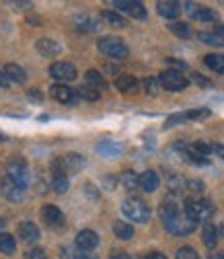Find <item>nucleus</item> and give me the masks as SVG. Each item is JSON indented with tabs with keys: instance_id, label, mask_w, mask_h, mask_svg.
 <instances>
[{
	"instance_id": "f257e3e1",
	"label": "nucleus",
	"mask_w": 224,
	"mask_h": 259,
	"mask_svg": "<svg viewBox=\"0 0 224 259\" xmlns=\"http://www.w3.org/2000/svg\"><path fill=\"white\" fill-rule=\"evenodd\" d=\"M121 212L127 218H130L132 222H138V224L150 220V208H148V204L144 200H140V198H134V196L132 198H125L121 202Z\"/></svg>"
},
{
	"instance_id": "f03ea898",
	"label": "nucleus",
	"mask_w": 224,
	"mask_h": 259,
	"mask_svg": "<svg viewBox=\"0 0 224 259\" xmlns=\"http://www.w3.org/2000/svg\"><path fill=\"white\" fill-rule=\"evenodd\" d=\"M183 214L187 218H191L194 222H202V220H208L212 218L214 214V204L210 200H194V198H187L185 200V210Z\"/></svg>"
},
{
	"instance_id": "7ed1b4c3",
	"label": "nucleus",
	"mask_w": 224,
	"mask_h": 259,
	"mask_svg": "<svg viewBox=\"0 0 224 259\" xmlns=\"http://www.w3.org/2000/svg\"><path fill=\"white\" fill-rule=\"evenodd\" d=\"M97 48L101 54L109 56V58H115V60H123L127 58V46L119 39V37H113V35H105L97 41Z\"/></svg>"
},
{
	"instance_id": "20e7f679",
	"label": "nucleus",
	"mask_w": 224,
	"mask_h": 259,
	"mask_svg": "<svg viewBox=\"0 0 224 259\" xmlns=\"http://www.w3.org/2000/svg\"><path fill=\"white\" fill-rule=\"evenodd\" d=\"M0 191H3V196H5L9 202H13V204L23 202V200H25V196H27V187H25V185H21L19 181L11 179L9 175H5V177H3V181H0Z\"/></svg>"
},
{
	"instance_id": "39448f33",
	"label": "nucleus",
	"mask_w": 224,
	"mask_h": 259,
	"mask_svg": "<svg viewBox=\"0 0 224 259\" xmlns=\"http://www.w3.org/2000/svg\"><path fill=\"white\" fill-rule=\"evenodd\" d=\"M5 169H7V175H9L11 179H15V181H19L21 185L27 187V183H29V167H27V163H25V158H21V156L9 158Z\"/></svg>"
},
{
	"instance_id": "423d86ee",
	"label": "nucleus",
	"mask_w": 224,
	"mask_h": 259,
	"mask_svg": "<svg viewBox=\"0 0 224 259\" xmlns=\"http://www.w3.org/2000/svg\"><path fill=\"white\" fill-rule=\"evenodd\" d=\"M54 160H56L58 167H60L64 173H66V175H74V173L82 171V169H84V165H86L84 156H82V154H78V152H68V154H64V156L54 158Z\"/></svg>"
},
{
	"instance_id": "0eeeda50",
	"label": "nucleus",
	"mask_w": 224,
	"mask_h": 259,
	"mask_svg": "<svg viewBox=\"0 0 224 259\" xmlns=\"http://www.w3.org/2000/svg\"><path fill=\"white\" fill-rule=\"evenodd\" d=\"M158 82H161V87H165L167 91H183L189 84V80L183 76V72L173 70V68L163 70L161 74H158Z\"/></svg>"
},
{
	"instance_id": "6e6552de",
	"label": "nucleus",
	"mask_w": 224,
	"mask_h": 259,
	"mask_svg": "<svg viewBox=\"0 0 224 259\" xmlns=\"http://www.w3.org/2000/svg\"><path fill=\"white\" fill-rule=\"evenodd\" d=\"M196 224H198V222H194L191 218H187L185 214H183V216L179 214L177 218L165 222V229H167L171 235H175V237H187V235H191V233L196 231Z\"/></svg>"
},
{
	"instance_id": "1a4fd4ad",
	"label": "nucleus",
	"mask_w": 224,
	"mask_h": 259,
	"mask_svg": "<svg viewBox=\"0 0 224 259\" xmlns=\"http://www.w3.org/2000/svg\"><path fill=\"white\" fill-rule=\"evenodd\" d=\"M48 72H50V76L56 78L60 84H62V82H70V80L76 78V68L72 66V64H68V62H54Z\"/></svg>"
},
{
	"instance_id": "9d476101",
	"label": "nucleus",
	"mask_w": 224,
	"mask_h": 259,
	"mask_svg": "<svg viewBox=\"0 0 224 259\" xmlns=\"http://www.w3.org/2000/svg\"><path fill=\"white\" fill-rule=\"evenodd\" d=\"M41 220L50 226V229H58V231L64 226V222H66L62 210L58 206H54V204H48V206L41 208Z\"/></svg>"
},
{
	"instance_id": "9b49d317",
	"label": "nucleus",
	"mask_w": 224,
	"mask_h": 259,
	"mask_svg": "<svg viewBox=\"0 0 224 259\" xmlns=\"http://www.w3.org/2000/svg\"><path fill=\"white\" fill-rule=\"evenodd\" d=\"M50 93H52V97L56 101H60V103H64V105H74L76 103V99H78V93L76 91H72L70 87H66V84H52V89H50Z\"/></svg>"
},
{
	"instance_id": "f8f14e48",
	"label": "nucleus",
	"mask_w": 224,
	"mask_h": 259,
	"mask_svg": "<svg viewBox=\"0 0 224 259\" xmlns=\"http://www.w3.org/2000/svg\"><path fill=\"white\" fill-rule=\"evenodd\" d=\"M50 169H52V187H54V191H56V193H66L68 187H70V179H68V175L58 167L56 160H52Z\"/></svg>"
},
{
	"instance_id": "ddd939ff",
	"label": "nucleus",
	"mask_w": 224,
	"mask_h": 259,
	"mask_svg": "<svg viewBox=\"0 0 224 259\" xmlns=\"http://www.w3.org/2000/svg\"><path fill=\"white\" fill-rule=\"evenodd\" d=\"M185 9H187L189 17H194L196 21H202V23H214V21H218V13L212 11V9H208V7H198L194 3H187Z\"/></svg>"
},
{
	"instance_id": "4468645a",
	"label": "nucleus",
	"mask_w": 224,
	"mask_h": 259,
	"mask_svg": "<svg viewBox=\"0 0 224 259\" xmlns=\"http://www.w3.org/2000/svg\"><path fill=\"white\" fill-rule=\"evenodd\" d=\"M115 7H117L121 13L130 15V17H134V19H138V21H144V19H146V9H144V5H142V3H136V0H119V3H115Z\"/></svg>"
},
{
	"instance_id": "2eb2a0df",
	"label": "nucleus",
	"mask_w": 224,
	"mask_h": 259,
	"mask_svg": "<svg viewBox=\"0 0 224 259\" xmlns=\"http://www.w3.org/2000/svg\"><path fill=\"white\" fill-rule=\"evenodd\" d=\"M76 247L80 249V251H84V253H88V251H93V249H97V245H99V237H97V233L95 231H88V229H84V231H80L78 235H76Z\"/></svg>"
},
{
	"instance_id": "dca6fc26",
	"label": "nucleus",
	"mask_w": 224,
	"mask_h": 259,
	"mask_svg": "<svg viewBox=\"0 0 224 259\" xmlns=\"http://www.w3.org/2000/svg\"><path fill=\"white\" fill-rule=\"evenodd\" d=\"M74 23H76V27H78L80 31H86V33H95V31L101 29V21H99L97 17H93V15H86V13L76 15Z\"/></svg>"
},
{
	"instance_id": "f3484780",
	"label": "nucleus",
	"mask_w": 224,
	"mask_h": 259,
	"mask_svg": "<svg viewBox=\"0 0 224 259\" xmlns=\"http://www.w3.org/2000/svg\"><path fill=\"white\" fill-rule=\"evenodd\" d=\"M19 239L21 241H25V243H35L37 239H39V229H37V224H33V222H23V224H19Z\"/></svg>"
},
{
	"instance_id": "a211bd4d",
	"label": "nucleus",
	"mask_w": 224,
	"mask_h": 259,
	"mask_svg": "<svg viewBox=\"0 0 224 259\" xmlns=\"http://www.w3.org/2000/svg\"><path fill=\"white\" fill-rule=\"evenodd\" d=\"M156 11L165 19H177L181 15V5L173 3V0H161V3L156 5Z\"/></svg>"
},
{
	"instance_id": "6ab92c4d",
	"label": "nucleus",
	"mask_w": 224,
	"mask_h": 259,
	"mask_svg": "<svg viewBox=\"0 0 224 259\" xmlns=\"http://www.w3.org/2000/svg\"><path fill=\"white\" fill-rule=\"evenodd\" d=\"M35 50L41 54V56H46V58H54V56H58L60 52H62V46L58 44V41H54V39H37L35 41Z\"/></svg>"
},
{
	"instance_id": "aec40b11",
	"label": "nucleus",
	"mask_w": 224,
	"mask_h": 259,
	"mask_svg": "<svg viewBox=\"0 0 224 259\" xmlns=\"http://www.w3.org/2000/svg\"><path fill=\"white\" fill-rule=\"evenodd\" d=\"M158 185H161V177H158L156 171H144V173L140 175V189H144L146 193L156 191Z\"/></svg>"
},
{
	"instance_id": "412c9836",
	"label": "nucleus",
	"mask_w": 224,
	"mask_h": 259,
	"mask_svg": "<svg viewBox=\"0 0 224 259\" xmlns=\"http://www.w3.org/2000/svg\"><path fill=\"white\" fill-rule=\"evenodd\" d=\"M158 214H161V220L165 224V222H169V220H173V218L179 216V208H177V204L173 200H165L161 204V208H158Z\"/></svg>"
},
{
	"instance_id": "4be33fe9",
	"label": "nucleus",
	"mask_w": 224,
	"mask_h": 259,
	"mask_svg": "<svg viewBox=\"0 0 224 259\" xmlns=\"http://www.w3.org/2000/svg\"><path fill=\"white\" fill-rule=\"evenodd\" d=\"M115 87H117V91H121V93H125V95H132V93L138 89V80H136V76L123 74V76H119V78L115 80Z\"/></svg>"
},
{
	"instance_id": "5701e85b",
	"label": "nucleus",
	"mask_w": 224,
	"mask_h": 259,
	"mask_svg": "<svg viewBox=\"0 0 224 259\" xmlns=\"http://www.w3.org/2000/svg\"><path fill=\"white\" fill-rule=\"evenodd\" d=\"M218 237H220V233H218V229L214 224H210V222H206L204 224V229H202V241H204V245L206 247H216V243H218Z\"/></svg>"
},
{
	"instance_id": "b1692460",
	"label": "nucleus",
	"mask_w": 224,
	"mask_h": 259,
	"mask_svg": "<svg viewBox=\"0 0 224 259\" xmlns=\"http://www.w3.org/2000/svg\"><path fill=\"white\" fill-rule=\"evenodd\" d=\"M84 78H86V84H88L91 89H95V91H105V89H107V80H105L103 74L97 72V70H88V72L84 74Z\"/></svg>"
},
{
	"instance_id": "393cba45",
	"label": "nucleus",
	"mask_w": 224,
	"mask_h": 259,
	"mask_svg": "<svg viewBox=\"0 0 224 259\" xmlns=\"http://www.w3.org/2000/svg\"><path fill=\"white\" fill-rule=\"evenodd\" d=\"M5 74H7L9 80L19 82V84H23L27 80V72L19 66V64H7V66H5Z\"/></svg>"
},
{
	"instance_id": "a878e982",
	"label": "nucleus",
	"mask_w": 224,
	"mask_h": 259,
	"mask_svg": "<svg viewBox=\"0 0 224 259\" xmlns=\"http://www.w3.org/2000/svg\"><path fill=\"white\" fill-rule=\"evenodd\" d=\"M113 235L121 241H127V239L134 237V226L123 222V220H117V222H113Z\"/></svg>"
},
{
	"instance_id": "bb28decb",
	"label": "nucleus",
	"mask_w": 224,
	"mask_h": 259,
	"mask_svg": "<svg viewBox=\"0 0 224 259\" xmlns=\"http://www.w3.org/2000/svg\"><path fill=\"white\" fill-rule=\"evenodd\" d=\"M97 150L103 154V156H109V158H113V156H117V154H121V144L119 142H113V140H101L99 142V146H97Z\"/></svg>"
},
{
	"instance_id": "cd10ccee",
	"label": "nucleus",
	"mask_w": 224,
	"mask_h": 259,
	"mask_svg": "<svg viewBox=\"0 0 224 259\" xmlns=\"http://www.w3.org/2000/svg\"><path fill=\"white\" fill-rule=\"evenodd\" d=\"M204 64L214 72H224V54H208L204 56Z\"/></svg>"
},
{
	"instance_id": "c85d7f7f",
	"label": "nucleus",
	"mask_w": 224,
	"mask_h": 259,
	"mask_svg": "<svg viewBox=\"0 0 224 259\" xmlns=\"http://www.w3.org/2000/svg\"><path fill=\"white\" fill-rule=\"evenodd\" d=\"M121 185L127 189V191H136L140 187V175H136L134 171H123L121 177H119Z\"/></svg>"
},
{
	"instance_id": "c756f323",
	"label": "nucleus",
	"mask_w": 224,
	"mask_h": 259,
	"mask_svg": "<svg viewBox=\"0 0 224 259\" xmlns=\"http://www.w3.org/2000/svg\"><path fill=\"white\" fill-rule=\"evenodd\" d=\"M101 17H103L111 27H115V29H125V27H127V21H125L119 13H115V11H103Z\"/></svg>"
},
{
	"instance_id": "7c9ffc66",
	"label": "nucleus",
	"mask_w": 224,
	"mask_h": 259,
	"mask_svg": "<svg viewBox=\"0 0 224 259\" xmlns=\"http://www.w3.org/2000/svg\"><path fill=\"white\" fill-rule=\"evenodd\" d=\"M17 249V241L13 235L9 233H0V253H5V255H13Z\"/></svg>"
},
{
	"instance_id": "2f4dec72",
	"label": "nucleus",
	"mask_w": 224,
	"mask_h": 259,
	"mask_svg": "<svg viewBox=\"0 0 224 259\" xmlns=\"http://www.w3.org/2000/svg\"><path fill=\"white\" fill-rule=\"evenodd\" d=\"M198 39H200L202 44H206V46H214V48H222V46H224V41L214 33V31H202V33L198 35Z\"/></svg>"
},
{
	"instance_id": "473e14b6",
	"label": "nucleus",
	"mask_w": 224,
	"mask_h": 259,
	"mask_svg": "<svg viewBox=\"0 0 224 259\" xmlns=\"http://www.w3.org/2000/svg\"><path fill=\"white\" fill-rule=\"evenodd\" d=\"M169 31H171V33H175L177 37H189L191 35V29H189L187 23H171Z\"/></svg>"
},
{
	"instance_id": "72a5a7b5",
	"label": "nucleus",
	"mask_w": 224,
	"mask_h": 259,
	"mask_svg": "<svg viewBox=\"0 0 224 259\" xmlns=\"http://www.w3.org/2000/svg\"><path fill=\"white\" fill-rule=\"evenodd\" d=\"M76 93H78V97H82V99H86V101H99L101 99V93L91 89V87H80Z\"/></svg>"
},
{
	"instance_id": "f704fd0d",
	"label": "nucleus",
	"mask_w": 224,
	"mask_h": 259,
	"mask_svg": "<svg viewBox=\"0 0 224 259\" xmlns=\"http://www.w3.org/2000/svg\"><path fill=\"white\" fill-rule=\"evenodd\" d=\"M189 148L194 150V152H198L200 156H208L210 152H214V148H212L208 142H194V144H191Z\"/></svg>"
},
{
	"instance_id": "c9c22d12",
	"label": "nucleus",
	"mask_w": 224,
	"mask_h": 259,
	"mask_svg": "<svg viewBox=\"0 0 224 259\" xmlns=\"http://www.w3.org/2000/svg\"><path fill=\"white\" fill-rule=\"evenodd\" d=\"M185 117H187V119H206V117H210V109H206V107L191 109V111L185 113Z\"/></svg>"
},
{
	"instance_id": "e433bc0d",
	"label": "nucleus",
	"mask_w": 224,
	"mask_h": 259,
	"mask_svg": "<svg viewBox=\"0 0 224 259\" xmlns=\"http://www.w3.org/2000/svg\"><path fill=\"white\" fill-rule=\"evenodd\" d=\"M175 259H200V255L196 253V249H191V247H181L177 251Z\"/></svg>"
},
{
	"instance_id": "4c0bfd02",
	"label": "nucleus",
	"mask_w": 224,
	"mask_h": 259,
	"mask_svg": "<svg viewBox=\"0 0 224 259\" xmlns=\"http://www.w3.org/2000/svg\"><path fill=\"white\" fill-rule=\"evenodd\" d=\"M25 259H48V253L41 247H33L25 253Z\"/></svg>"
},
{
	"instance_id": "58836bf2",
	"label": "nucleus",
	"mask_w": 224,
	"mask_h": 259,
	"mask_svg": "<svg viewBox=\"0 0 224 259\" xmlns=\"http://www.w3.org/2000/svg\"><path fill=\"white\" fill-rule=\"evenodd\" d=\"M169 187H171V191H179V189L187 187V181H183L179 175H171L169 177Z\"/></svg>"
},
{
	"instance_id": "ea45409f",
	"label": "nucleus",
	"mask_w": 224,
	"mask_h": 259,
	"mask_svg": "<svg viewBox=\"0 0 224 259\" xmlns=\"http://www.w3.org/2000/svg\"><path fill=\"white\" fill-rule=\"evenodd\" d=\"M144 87H146V93L148 95H156L158 93V87H161V82H158V78H146L144 80Z\"/></svg>"
},
{
	"instance_id": "a19ab883",
	"label": "nucleus",
	"mask_w": 224,
	"mask_h": 259,
	"mask_svg": "<svg viewBox=\"0 0 224 259\" xmlns=\"http://www.w3.org/2000/svg\"><path fill=\"white\" fill-rule=\"evenodd\" d=\"M187 117H185V113H175V115H171L167 121H165V127L169 130V127H175V125H179V123H183Z\"/></svg>"
},
{
	"instance_id": "79ce46f5",
	"label": "nucleus",
	"mask_w": 224,
	"mask_h": 259,
	"mask_svg": "<svg viewBox=\"0 0 224 259\" xmlns=\"http://www.w3.org/2000/svg\"><path fill=\"white\" fill-rule=\"evenodd\" d=\"M60 255L62 259H80V251H74L72 247H62Z\"/></svg>"
},
{
	"instance_id": "37998d69",
	"label": "nucleus",
	"mask_w": 224,
	"mask_h": 259,
	"mask_svg": "<svg viewBox=\"0 0 224 259\" xmlns=\"http://www.w3.org/2000/svg\"><path fill=\"white\" fill-rule=\"evenodd\" d=\"M187 189L194 191V193H202L206 189V185L202 181H198V179H191V181H187Z\"/></svg>"
},
{
	"instance_id": "c03bdc74",
	"label": "nucleus",
	"mask_w": 224,
	"mask_h": 259,
	"mask_svg": "<svg viewBox=\"0 0 224 259\" xmlns=\"http://www.w3.org/2000/svg\"><path fill=\"white\" fill-rule=\"evenodd\" d=\"M84 193H86L91 200H97V198H99V191H97V187H95L93 183H86V185H84Z\"/></svg>"
},
{
	"instance_id": "a18cd8bd",
	"label": "nucleus",
	"mask_w": 224,
	"mask_h": 259,
	"mask_svg": "<svg viewBox=\"0 0 224 259\" xmlns=\"http://www.w3.org/2000/svg\"><path fill=\"white\" fill-rule=\"evenodd\" d=\"M191 80H194L196 84H200V87H210V80H208V78H204V76H202V74H198V72L191 74Z\"/></svg>"
},
{
	"instance_id": "49530a36",
	"label": "nucleus",
	"mask_w": 224,
	"mask_h": 259,
	"mask_svg": "<svg viewBox=\"0 0 224 259\" xmlns=\"http://www.w3.org/2000/svg\"><path fill=\"white\" fill-rule=\"evenodd\" d=\"M167 62H169V64H171V66H173V70H179V72H181V68H185V62H181V60H175V58H169Z\"/></svg>"
},
{
	"instance_id": "de8ad7c7",
	"label": "nucleus",
	"mask_w": 224,
	"mask_h": 259,
	"mask_svg": "<svg viewBox=\"0 0 224 259\" xmlns=\"http://www.w3.org/2000/svg\"><path fill=\"white\" fill-rule=\"evenodd\" d=\"M29 99H31V101H41L39 91H37V89H31V91H29Z\"/></svg>"
},
{
	"instance_id": "09e8293b",
	"label": "nucleus",
	"mask_w": 224,
	"mask_h": 259,
	"mask_svg": "<svg viewBox=\"0 0 224 259\" xmlns=\"http://www.w3.org/2000/svg\"><path fill=\"white\" fill-rule=\"evenodd\" d=\"M212 148H214V152H216V154H218V156L224 160V144H214Z\"/></svg>"
},
{
	"instance_id": "8fccbe9b",
	"label": "nucleus",
	"mask_w": 224,
	"mask_h": 259,
	"mask_svg": "<svg viewBox=\"0 0 224 259\" xmlns=\"http://www.w3.org/2000/svg\"><path fill=\"white\" fill-rule=\"evenodd\" d=\"M9 84H11V80L7 78V74H5V72H0V87H3V89H9Z\"/></svg>"
},
{
	"instance_id": "3c124183",
	"label": "nucleus",
	"mask_w": 224,
	"mask_h": 259,
	"mask_svg": "<svg viewBox=\"0 0 224 259\" xmlns=\"http://www.w3.org/2000/svg\"><path fill=\"white\" fill-rule=\"evenodd\" d=\"M144 259H167V255H165V253H158V251H156V253H148Z\"/></svg>"
},
{
	"instance_id": "603ef678",
	"label": "nucleus",
	"mask_w": 224,
	"mask_h": 259,
	"mask_svg": "<svg viewBox=\"0 0 224 259\" xmlns=\"http://www.w3.org/2000/svg\"><path fill=\"white\" fill-rule=\"evenodd\" d=\"M214 33H216V35H218V37L224 41V25H218V27L214 29Z\"/></svg>"
},
{
	"instance_id": "864d4df0",
	"label": "nucleus",
	"mask_w": 224,
	"mask_h": 259,
	"mask_svg": "<svg viewBox=\"0 0 224 259\" xmlns=\"http://www.w3.org/2000/svg\"><path fill=\"white\" fill-rule=\"evenodd\" d=\"M111 259H132L127 253H111Z\"/></svg>"
},
{
	"instance_id": "5fc2aeb1",
	"label": "nucleus",
	"mask_w": 224,
	"mask_h": 259,
	"mask_svg": "<svg viewBox=\"0 0 224 259\" xmlns=\"http://www.w3.org/2000/svg\"><path fill=\"white\" fill-rule=\"evenodd\" d=\"M27 23H29V25H39L41 21H39V17H33V15H29V17H27Z\"/></svg>"
},
{
	"instance_id": "6e6d98bb",
	"label": "nucleus",
	"mask_w": 224,
	"mask_h": 259,
	"mask_svg": "<svg viewBox=\"0 0 224 259\" xmlns=\"http://www.w3.org/2000/svg\"><path fill=\"white\" fill-rule=\"evenodd\" d=\"M13 7H17V9H31L33 5H31V3H13Z\"/></svg>"
},
{
	"instance_id": "4d7b16f0",
	"label": "nucleus",
	"mask_w": 224,
	"mask_h": 259,
	"mask_svg": "<svg viewBox=\"0 0 224 259\" xmlns=\"http://www.w3.org/2000/svg\"><path fill=\"white\" fill-rule=\"evenodd\" d=\"M208 259H224V253H222V251H220V253H212Z\"/></svg>"
},
{
	"instance_id": "13d9d810",
	"label": "nucleus",
	"mask_w": 224,
	"mask_h": 259,
	"mask_svg": "<svg viewBox=\"0 0 224 259\" xmlns=\"http://www.w3.org/2000/svg\"><path fill=\"white\" fill-rule=\"evenodd\" d=\"M218 233H220V237H224V224H220V229H218Z\"/></svg>"
},
{
	"instance_id": "bf43d9fd",
	"label": "nucleus",
	"mask_w": 224,
	"mask_h": 259,
	"mask_svg": "<svg viewBox=\"0 0 224 259\" xmlns=\"http://www.w3.org/2000/svg\"><path fill=\"white\" fill-rule=\"evenodd\" d=\"M5 140H7V136H5L3 132H0V142H5Z\"/></svg>"
},
{
	"instance_id": "052dcab7",
	"label": "nucleus",
	"mask_w": 224,
	"mask_h": 259,
	"mask_svg": "<svg viewBox=\"0 0 224 259\" xmlns=\"http://www.w3.org/2000/svg\"><path fill=\"white\" fill-rule=\"evenodd\" d=\"M0 226H3V220H0Z\"/></svg>"
}]
</instances>
